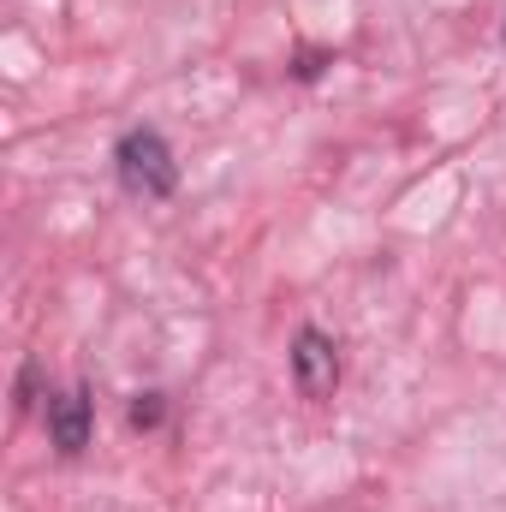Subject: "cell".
<instances>
[{"mask_svg":"<svg viewBox=\"0 0 506 512\" xmlns=\"http://www.w3.org/2000/svg\"><path fill=\"white\" fill-rule=\"evenodd\" d=\"M114 179L137 203H167L179 191V155L155 126H131L114 143Z\"/></svg>","mask_w":506,"mask_h":512,"instance_id":"6da1fadb","label":"cell"},{"mask_svg":"<svg viewBox=\"0 0 506 512\" xmlns=\"http://www.w3.org/2000/svg\"><path fill=\"white\" fill-rule=\"evenodd\" d=\"M12 393H18V411L48 405V393H42V364H36V358H24V364H18V387H12Z\"/></svg>","mask_w":506,"mask_h":512,"instance_id":"5b68a950","label":"cell"},{"mask_svg":"<svg viewBox=\"0 0 506 512\" xmlns=\"http://www.w3.org/2000/svg\"><path fill=\"white\" fill-rule=\"evenodd\" d=\"M292 382L304 399H334V387H340V346H334V334H322V328H298L292 334Z\"/></svg>","mask_w":506,"mask_h":512,"instance_id":"3957f363","label":"cell"},{"mask_svg":"<svg viewBox=\"0 0 506 512\" xmlns=\"http://www.w3.org/2000/svg\"><path fill=\"white\" fill-rule=\"evenodd\" d=\"M501 48H506V18H501Z\"/></svg>","mask_w":506,"mask_h":512,"instance_id":"52a82bcc","label":"cell"},{"mask_svg":"<svg viewBox=\"0 0 506 512\" xmlns=\"http://www.w3.org/2000/svg\"><path fill=\"white\" fill-rule=\"evenodd\" d=\"M322 60H328V54H310V48H304V54H298V66H292V72H298V78H304V84H310V78H322Z\"/></svg>","mask_w":506,"mask_h":512,"instance_id":"8992f818","label":"cell"},{"mask_svg":"<svg viewBox=\"0 0 506 512\" xmlns=\"http://www.w3.org/2000/svg\"><path fill=\"white\" fill-rule=\"evenodd\" d=\"M42 423H48V447H54L60 459H78V453L90 447V435H96V399H90V387L48 393Z\"/></svg>","mask_w":506,"mask_h":512,"instance_id":"7a4b0ae2","label":"cell"},{"mask_svg":"<svg viewBox=\"0 0 506 512\" xmlns=\"http://www.w3.org/2000/svg\"><path fill=\"white\" fill-rule=\"evenodd\" d=\"M126 423L137 429V435H155V429L167 423V393H161V387H143V393H131Z\"/></svg>","mask_w":506,"mask_h":512,"instance_id":"277c9868","label":"cell"}]
</instances>
